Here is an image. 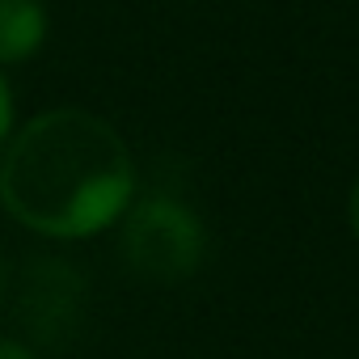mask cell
I'll return each mask as SVG.
<instances>
[{
    "mask_svg": "<svg viewBox=\"0 0 359 359\" xmlns=\"http://www.w3.org/2000/svg\"><path fill=\"white\" fill-rule=\"evenodd\" d=\"M135 161L127 140L93 110L60 106L9 135L0 156L5 212L55 241L93 237L131 208Z\"/></svg>",
    "mask_w": 359,
    "mask_h": 359,
    "instance_id": "cell-1",
    "label": "cell"
},
{
    "mask_svg": "<svg viewBox=\"0 0 359 359\" xmlns=\"http://www.w3.org/2000/svg\"><path fill=\"white\" fill-rule=\"evenodd\" d=\"M118 254L127 271L148 283H182L208 258V229L182 199H131V208L118 216Z\"/></svg>",
    "mask_w": 359,
    "mask_h": 359,
    "instance_id": "cell-2",
    "label": "cell"
},
{
    "mask_svg": "<svg viewBox=\"0 0 359 359\" xmlns=\"http://www.w3.org/2000/svg\"><path fill=\"white\" fill-rule=\"evenodd\" d=\"M85 275L51 254H34L22 266L18 279V296H13V321L22 325V334L43 346V351H60L76 330H81V313H85Z\"/></svg>",
    "mask_w": 359,
    "mask_h": 359,
    "instance_id": "cell-3",
    "label": "cell"
},
{
    "mask_svg": "<svg viewBox=\"0 0 359 359\" xmlns=\"http://www.w3.org/2000/svg\"><path fill=\"white\" fill-rule=\"evenodd\" d=\"M47 43L43 0H0V64H26Z\"/></svg>",
    "mask_w": 359,
    "mask_h": 359,
    "instance_id": "cell-4",
    "label": "cell"
},
{
    "mask_svg": "<svg viewBox=\"0 0 359 359\" xmlns=\"http://www.w3.org/2000/svg\"><path fill=\"white\" fill-rule=\"evenodd\" d=\"M13 135V93H9V81L0 76V148L9 144Z\"/></svg>",
    "mask_w": 359,
    "mask_h": 359,
    "instance_id": "cell-5",
    "label": "cell"
},
{
    "mask_svg": "<svg viewBox=\"0 0 359 359\" xmlns=\"http://www.w3.org/2000/svg\"><path fill=\"white\" fill-rule=\"evenodd\" d=\"M346 216H351V233L359 241V173H355V182H351V199H346Z\"/></svg>",
    "mask_w": 359,
    "mask_h": 359,
    "instance_id": "cell-6",
    "label": "cell"
},
{
    "mask_svg": "<svg viewBox=\"0 0 359 359\" xmlns=\"http://www.w3.org/2000/svg\"><path fill=\"white\" fill-rule=\"evenodd\" d=\"M0 359H34L22 342H13V338H0Z\"/></svg>",
    "mask_w": 359,
    "mask_h": 359,
    "instance_id": "cell-7",
    "label": "cell"
},
{
    "mask_svg": "<svg viewBox=\"0 0 359 359\" xmlns=\"http://www.w3.org/2000/svg\"><path fill=\"white\" fill-rule=\"evenodd\" d=\"M5 287L9 283H5V262H0V304H5Z\"/></svg>",
    "mask_w": 359,
    "mask_h": 359,
    "instance_id": "cell-8",
    "label": "cell"
}]
</instances>
